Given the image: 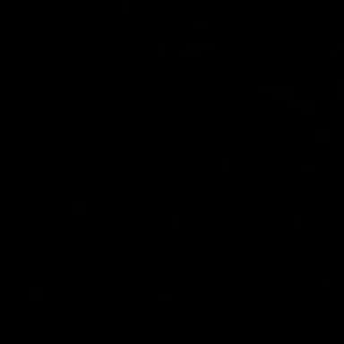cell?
Segmentation results:
<instances>
[{"mask_svg": "<svg viewBox=\"0 0 344 344\" xmlns=\"http://www.w3.org/2000/svg\"><path fill=\"white\" fill-rule=\"evenodd\" d=\"M178 54H179V57H188V50H186V49H183V50H179Z\"/></svg>", "mask_w": 344, "mask_h": 344, "instance_id": "d6986e66", "label": "cell"}, {"mask_svg": "<svg viewBox=\"0 0 344 344\" xmlns=\"http://www.w3.org/2000/svg\"><path fill=\"white\" fill-rule=\"evenodd\" d=\"M186 50H188V57H199L201 52H203L199 43H186Z\"/></svg>", "mask_w": 344, "mask_h": 344, "instance_id": "5b68a950", "label": "cell"}, {"mask_svg": "<svg viewBox=\"0 0 344 344\" xmlns=\"http://www.w3.org/2000/svg\"><path fill=\"white\" fill-rule=\"evenodd\" d=\"M222 172H229V158H222Z\"/></svg>", "mask_w": 344, "mask_h": 344, "instance_id": "9a60e30c", "label": "cell"}, {"mask_svg": "<svg viewBox=\"0 0 344 344\" xmlns=\"http://www.w3.org/2000/svg\"><path fill=\"white\" fill-rule=\"evenodd\" d=\"M276 86H258V93H272Z\"/></svg>", "mask_w": 344, "mask_h": 344, "instance_id": "9c48e42d", "label": "cell"}, {"mask_svg": "<svg viewBox=\"0 0 344 344\" xmlns=\"http://www.w3.org/2000/svg\"><path fill=\"white\" fill-rule=\"evenodd\" d=\"M330 140V131L328 129H317L315 131V143H326Z\"/></svg>", "mask_w": 344, "mask_h": 344, "instance_id": "277c9868", "label": "cell"}, {"mask_svg": "<svg viewBox=\"0 0 344 344\" xmlns=\"http://www.w3.org/2000/svg\"><path fill=\"white\" fill-rule=\"evenodd\" d=\"M294 229H296V231H297V229H301V215L299 213L294 215Z\"/></svg>", "mask_w": 344, "mask_h": 344, "instance_id": "8fae6325", "label": "cell"}, {"mask_svg": "<svg viewBox=\"0 0 344 344\" xmlns=\"http://www.w3.org/2000/svg\"><path fill=\"white\" fill-rule=\"evenodd\" d=\"M86 201L82 199H77V201H72V215H77V217H81V215H86Z\"/></svg>", "mask_w": 344, "mask_h": 344, "instance_id": "6da1fadb", "label": "cell"}, {"mask_svg": "<svg viewBox=\"0 0 344 344\" xmlns=\"http://www.w3.org/2000/svg\"><path fill=\"white\" fill-rule=\"evenodd\" d=\"M301 109V115H314L315 113V100H305V104L299 108Z\"/></svg>", "mask_w": 344, "mask_h": 344, "instance_id": "3957f363", "label": "cell"}, {"mask_svg": "<svg viewBox=\"0 0 344 344\" xmlns=\"http://www.w3.org/2000/svg\"><path fill=\"white\" fill-rule=\"evenodd\" d=\"M122 13L124 14L129 13V0H124V2H122Z\"/></svg>", "mask_w": 344, "mask_h": 344, "instance_id": "ac0fdd59", "label": "cell"}, {"mask_svg": "<svg viewBox=\"0 0 344 344\" xmlns=\"http://www.w3.org/2000/svg\"><path fill=\"white\" fill-rule=\"evenodd\" d=\"M201 50H215V43H199Z\"/></svg>", "mask_w": 344, "mask_h": 344, "instance_id": "30bf717a", "label": "cell"}, {"mask_svg": "<svg viewBox=\"0 0 344 344\" xmlns=\"http://www.w3.org/2000/svg\"><path fill=\"white\" fill-rule=\"evenodd\" d=\"M294 93H296L294 86H283V100H285V102H287V100H292L294 99Z\"/></svg>", "mask_w": 344, "mask_h": 344, "instance_id": "8992f818", "label": "cell"}, {"mask_svg": "<svg viewBox=\"0 0 344 344\" xmlns=\"http://www.w3.org/2000/svg\"><path fill=\"white\" fill-rule=\"evenodd\" d=\"M303 104H305V100H296V99L287 100V108H290V109H299Z\"/></svg>", "mask_w": 344, "mask_h": 344, "instance_id": "52a82bcc", "label": "cell"}, {"mask_svg": "<svg viewBox=\"0 0 344 344\" xmlns=\"http://www.w3.org/2000/svg\"><path fill=\"white\" fill-rule=\"evenodd\" d=\"M271 95H272V100H283V86H276Z\"/></svg>", "mask_w": 344, "mask_h": 344, "instance_id": "ba28073f", "label": "cell"}, {"mask_svg": "<svg viewBox=\"0 0 344 344\" xmlns=\"http://www.w3.org/2000/svg\"><path fill=\"white\" fill-rule=\"evenodd\" d=\"M172 229H179V215H172Z\"/></svg>", "mask_w": 344, "mask_h": 344, "instance_id": "4fadbf2b", "label": "cell"}, {"mask_svg": "<svg viewBox=\"0 0 344 344\" xmlns=\"http://www.w3.org/2000/svg\"><path fill=\"white\" fill-rule=\"evenodd\" d=\"M337 84H339V99H340V97H342V79H339Z\"/></svg>", "mask_w": 344, "mask_h": 344, "instance_id": "ffe728a7", "label": "cell"}, {"mask_svg": "<svg viewBox=\"0 0 344 344\" xmlns=\"http://www.w3.org/2000/svg\"><path fill=\"white\" fill-rule=\"evenodd\" d=\"M158 57H165V43H158Z\"/></svg>", "mask_w": 344, "mask_h": 344, "instance_id": "7c38bea8", "label": "cell"}, {"mask_svg": "<svg viewBox=\"0 0 344 344\" xmlns=\"http://www.w3.org/2000/svg\"><path fill=\"white\" fill-rule=\"evenodd\" d=\"M194 29H208V22H194Z\"/></svg>", "mask_w": 344, "mask_h": 344, "instance_id": "5bb4252c", "label": "cell"}, {"mask_svg": "<svg viewBox=\"0 0 344 344\" xmlns=\"http://www.w3.org/2000/svg\"><path fill=\"white\" fill-rule=\"evenodd\" d=\"M43 299V287H29V301L38 303Z\"/></svg>", "mask_w": 344, "mask_h": 344, "instance_id": "7a4b0ae2", "label": "cell"}, {"mask_svg": "<svg viewBox=\"0 0 344 344\" xmlns=\"http://www.w3.org/2000/svg\"><path fill=\"white\" fill-rule=\"evenodd\" d=\"M301 172H315V165H301Z\"/></svg>", "mask_w": 344, "mask_h": 344, "instance_id": "2e32d148", "label": "cell"}, {"mask_svg": "<svg viewBox=\"0 0 344 344\" xmlns=\"http://www.w3.org/2000/svg\"><path fill=\"white\" fill-rule=\"evenodd\" d=\"M158 301H172V294H158Z\"/></svg>", "mask_w": 344, "mask_h": 344, "instance_id": "e0dca14e", "label": "cell"}]
</instances>
